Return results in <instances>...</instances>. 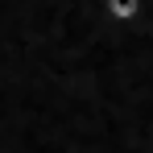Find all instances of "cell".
<instances>
[{
    "label": "cell",
    "mask_w": 153,
    "mask_h": 153,
    "mask_svg": "<svg viewBox=\"0 0 153 153\" xmlns=\"http://www.w3.org/2000/svg\"><path fill=\"white\" fill-rule=\"evenodd\" d=\"M149 141H153V128H149Z\"/></svg>",
    "instance_id": "1"
}]
</instances>
